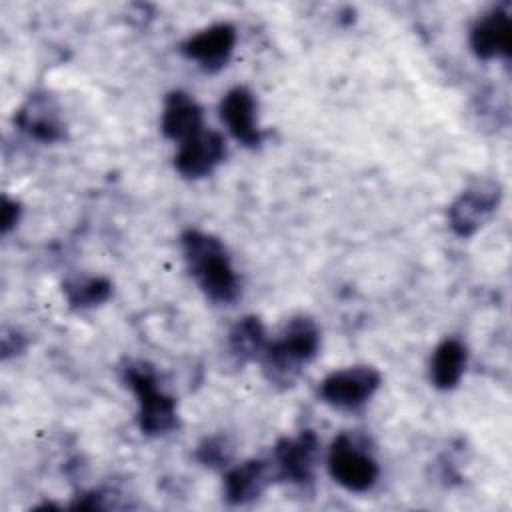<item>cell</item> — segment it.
<instances>
[{"label": "cell", "instance_id": "obj_7", "mask_svg": "<svg viewBox=\"0 0 512 512\" xmlns=\"http://www.w3.org/2000/svg\"><path fill=\"white\" fill-rule=\"evenodd\" d=\"M320 452V440L312 430H304L294 438H280L272 450V470L276 480L308 484Z\"/></svg>", "mask_w": 512, "mask_h": 512}, {"label": "cell", "instance_id": "obj_5", "mask_svg": "<svg viewBox=\"0 0 512 512\" xmlns=\"http://www.w3.org/2000/svg\"><path fill=\"white\" fill-rule=\"evenodd\" d=\"M382 376L372 366H350L328 374L320 382V396L338 410H358L378 390Z\"/></svg>", "mask_w": 512, "mask_h": 512}, {"label": "cell", "instance_id": "obj_19", "mask_svg": "<svg viewBox=\"0 0 512 512\" xmlns=\"http://www.w3.org/2000/svg\"><path fill=\"white\" fill-rule=\"evenodd\" d=\"M20 218V206L16 200L4 196L2 200V232H8Z\"/></svg>", "mask_w": 512, "mask_h": 512}, {"label": "cell", "instance_id": "obj_18", "mask_svg": "<svg viewBox=\"0 0 512 512\" xmlns=\"http://www.w3.org/2000/svg\"><path fill=\"white\" fill-rule=\"evenodd\" d=\"M230 454H232V448L228 446L226 438H208L204 440L200 446H198V460L206 466H226V462L230 460Z\"/></svg>", "mask_w": 512, "mask_h": 512}, {"label": "cell", "instance_id": "obj_14", "mask_svg": "<svg viewBox=\"0 0 512 512\" xmlns=\"http://www.w3.org/2000/svg\"><path fill=\"white\" fill-rule=\"evenodd\" d=\"M160 128L170 140H188L202 130V108L200 104L182 90H174L166 96Z\"/></svg>", "mask_w": 512, "mask_h": 512}, {"label": "cell", "instance_id": "obj_15", "mask_svg": "<svg viewBox=\"0 0 512 512\" xmlns=\"http://www.w3.org/2000/svg\"><path fill=\"white\" fill-rule=\"evenodd\" d=\"M466 362H468V350L464 342H460L458 338L442 340L434 348L430 358L432 384L440 390H452L460 382L466 370Z\"/></svg>", "mask_w": 512, "mask_h": 512}, {"label": "cell", "instance_id": "obj_2", "mask_svg": "<svg viewBox=\"0 0 512 512\" xmlns=\"http://www.w3.org/2000/svg\"><path fill=\"white\" fill-rule=\"evenodd\" d=\"M180 242L186 266L202 292L220 304L236 300L240 284L224 244L216 236L200 230H186Z\"/></svg>", "mask_w": 512, "mask_h": 512}, {"label": "cell", "instance_id": "obj_12", "mask_svg": "<svg viewBox=\"0 0 512 512\" xmlns=\"http://www.w3.org/2000/svg\"><path fill=\"white\" fill-rule=\"evenodd\" d=\"M272 480L276 478L270 460H246L226 472L224 498L228 504H248L262 496Z\"/></svg>", "mask_w": 512, "mask_h": 512}, {"label": "cell", "instance_id": "obj_13", "mask_svg": "<svg viewBox=\"0 0 512 512\" xmlns=\"http://www.w3.org/2000/svg\"><path fill=\"white\" fill-rule=\"evenodd\" d=\"M18 126L32 138L42 142H56L64 138V124L56 102L48 94H34L20 108L16 116Z\"/></svg>", "mask_w": 512, "mask_h": 512}, {"label": "cell", "instance_id": "obj_4", "mask_svg": "<svg viewBox=\"0 0 512 512\" xmlns=\"http://www.w3.org/2000/svg\"><path fill=\"white\" fill-rule=\"evenodd\" d=\"M330 476L350 492L370 490L380 474L376 460L350 436L338 434L328 450Z\"/></svg>", "mask_w": 512, "mask_h": 512}, {"label": "cell", "instance_id": "obj_17", "mask_svg": "<svg viewBox=\"0 0 512 512\" xmlns=\"http://www.w3.org/2000/svg\"><path fill=\"white\" fill-rule=\"evenodd\" d=\"M62 290L72 308H90L110 298L112 284L102 276H88L66 280L62 284Z\"/></svg>", "mask_w": 512, "mask_h": 512}, {"label": "cell", "instance_id": "obj_1", "mask_svg": "<svg viewBox=\"0 0 512 512\" xmlns=\"http://www.w3.org/2000/svg\"><path fill=\"white\" fill-rule=\"evenodd\" d=\"M320 330L308 316H296L284 324L276 338L268 340L260 364L266 380L278 388H290L304 366L318 354Z\"/></svg>", "mask_w": 512, "mask_h": 512}, {"label": "cell", "instance_id": "obj_10", "mask_svg": "<svg viewBox=\"0 0 512 512\" xmlns=\"http://www.w3.org/2000/svg\"><path fill=\"white\" fill-rule=\"evenodd\" d=\"M470 48L482 60L510 58L512 18L504 6H494L474 22L470 30Z\"/></svg>", "mask_w": 512, "mask_h": 512}, {"label": "cell", "instance_id": "obj_8", "mask_svg": "<svg viewBox=\"0 0 512 512\" xmlns=\"http://www.w3.org/2000/svg\"><path fill=\"white\" fill-rule=\"evenodd\" d=\"M236 46V28L228 22L212 24L180 44V52L198 62L204 70L216 72L226 66L232 50Z\"/></svg>", "mask_w": 512, "mask_h": 512}, {"label": "cell", "instance_id": "obj_16", "mask_svg": "<svg viewBox=\"0 0 512 512\" xmlns=\"http://www.w3.org/2000/svg\"><path fill=\"white\" fill-rule=\"evenodd\" d=\"M268 344L266 330L262 322L256 316H244L240 318L230 334H228V346L232 356L238 362H248V360H260L264 348Z\"/></svg>", "mask_w": 512, "mask_h": 512}, {"label": "cell", "instance_id": "obj_3", "mask_svg": "<svg viewBox=\"0 0 512 512\" xmlns=\"http://www.w3.org/2000/svg\"><path fill=\"white\" fill-rule=\"evenodd\" d=\"M124 380L138 398V426L148 436L168 434L178 428L176 400L158 388L156 376L144 364L128 366Z\"/></svg>", "mask_w": 512, "mask_h": 512}, {"label": "cell", "instance_id": "obj_9", "mask_svg": "<svg viewBox=\"0 0 512 512\" xmlns=\"http://www.w3.org/2000/svg\"><path fill=\"white\" fill-rule=\"evenodd\" d=\"M226 156V140L216 130H200L180 144L174 156L176 170L186 178L208 176Z\"/></svg>", "mask_w": 512, "mask_h": 512}, {"label": "cell", "instance_id": "obj_11", "mask_svg": "<svg viewBox=\"0 0 512 512\" xmlns=\"http://www.w3.org/2000/svg\"><path fill=\"white\" fill-rule=\"evenodd\" d=\"M222 122L230 134L246 148L262 144V130L256 122V98L246 86H236L224 94L218 106Z\"/></svg>", "mask_w": 512, "mask_h": 512}, {"label": "cell", "instance_id": "obj_6", "mask_svg": "<svg viewBox=\"0 0 512 512\" xmlns=\"http://www.w3.org/2000/svg\"><path fill=\"white\" fill-rule=\"evenodd\" d=\"M502 188L494 180H480L466 188L448 208V222L454 234L472 236L498 210Z\"/></svg>", "mask_w": 512, "mask_h": 512}]
</instances>
